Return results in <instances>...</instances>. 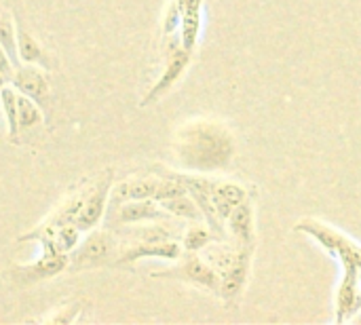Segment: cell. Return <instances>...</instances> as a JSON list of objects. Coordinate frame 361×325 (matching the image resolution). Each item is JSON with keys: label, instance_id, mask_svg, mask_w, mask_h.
<instances>
[{"label": "cell", "instance_id": "3957f363", "mask_svg": "<svg viewBox=\"0 0 361 325\" xmlns=\"http://www.w3.org/2000/svg\"><path fill=\"white\" fill-rule=\"evenodd\" d=\"M150 277L152 279L182 281V283L195 286V288H199L207 294H214V296H218V288H220V275L197 252H184L171 269L154 271V273H150Z\"/></svg>", "mask_w": 361, "mask_h": 325}, {"label": "cell", "instance_id": "603a6c76", "mask_svg": "<svg viewBox=\"0 0 361 325\" xmlns=\"http://www.w3.org/2000/svg\"><path fill=\"white\" fill-rule=\"evenodd\" d=\"M182 2L184 0H171L167 11H165V17H163V25H161V34L167 38V36H173L178 30H180V23H182Z\"/></svg>", "mask_w": 361, "mask_h": 325}, {"label": "cell", "instance_id": "ac0fdd59", "mask_svg": "<svg viewBox=\"0 0 361 325\" xmlns=\"http://www.w3.org/2000/svg\"><path fill=\"white\" fill-rule=\"evenodd\" d=\"M159 205L176 220H188V222H205L203 220V214L199 209V205L195 203V199L188 195V192H182V195H176V197H169V199H163L159 201Z\"/></svg>", "mask_w": 361, "mask_h": 325}, {"label": "cell", "instance_id": "8fae6325", "mask_svg": "<svg viewBox=\"0 0 361 325\" xmlns=\"http://www.w3.org/2000/svg\"><path fill=\"white\" fill-rule=\"evenodd\" d=\"M252 254H254V250L239 247V254H237L235 262L226 271L220 273L218 296L226 305H237L241 300L243 290H245L247 279H250V271H252Z\"/></svg>", "mask_w": 361, "mask_h": 325}, {"label": "cell", "instance_id": "277c9868", "mask_svg": "<svg viewBox=\"0 0 361 325\" xmlns=\"http://www.w3.org/2000/svg\"><path fill=\"white\" fill-rule=\"evenodd\" d=\"M294 231L309 235L313 241H317L330 256L338 258L341 262H355L361 269V245L355 241H351L349 237H345L343 233L334 231L332 226L319 222V220H300Z\"/></svg>", "mask_w": 361, "mask_h": 325}, {"label": "cell", "instance_id": "4fadbf2b", "mask_svg": "<svg viewBox=\"0 0 361 325\" xmlns=\"http://www.w3.org/2000/svg\"><path fill=\"white\" fill-rule=\"evenodd\" d=\"M163 176H140V178H129L112 186L110 199H108V209L116 207L125 201H135V199H157V192L161 188Z\"/></svg>", "mask_w": 361, "mask_h": 325}, {"label": "cell", "instance_id": "7c38bea8", "mask_svg": "<svg viewBox=\"0 0 361 325\" xmlns=\"http://www.w3.org/2000/svg\"><path fill=\"white\" fill-rule=\"evenodd\" d=\"M224 226H226V239L233 245L243 250H256V214H254L252 197H247L231 211Z\"/></svg>", "mask_w": 361, "mask_h": 325}, {"label": "cell", "instance_id": "cb8c5ba5", "mask_svg": "<svg viewBox=\"0 0 361 325\" xmlns=\"http://www.w3.org/2000/svg\"><path fill=\"white\" fill-rule=\"evenodd\" d=\"M80 307H82V302L66 305V307L57 309L55 315H49L44 321H47V324H72V321L76 319V315L80 313Z\"/></svg>", "mask_w": 361, "mask_h": 325}, {"label": "cell", "instance_id": "484cf974", "mask_svg": "<svg viewBox=\"0 0 361 325\" xmlns=\"http://www.w3.org/2000/svg\"><path fill=\"white\" fill-rule=\"evenodd\" d=\"M6 85H11V78H8L4 72H0V89H2V87H6Z\"/></svg>", "mask_w": 361, "mask_h": 325}, {"label": "cell", "instance_id": "8992f818", "mask_svg": "<svg viewBox=\"0 0 361 325\" xmlns=\"http://www.w3.org/2000/svg\"><path fill=\"white\" fill-rule=\"evenodd\" d=\"M169 214L159 205L154 199H135L125 201L116 207H110L106 211V224L108 226H133L144 222H169Z\"/></svg>", "mask_w": 361, "mask_h": 325}, {"label": "cell", "instance_id": "e0dca14e", "mask_svg": "<svg viewBox=\"0 0 361 325\" xmlns=\"http://www.w3.org/2000/svg\"><path fill=\"white\" fill-rule=\"evenodd\" d=\"M203 23V0H184L182 2V23H180V44L192 53Z\"/></svg>", "mask_w": 361, "mask_h": 325}, {"label": "cell", "instance_id": "5bb4252c", "mask_svg": "<svg viewBox=\"0 0 361 325\" xmlns=\"http://www.w3.org/2000/svg\"><path fill=\"white\" fill-rule=\"evenodd\" d=\"M68 264H70V258L66 254L42 250V254L34 262L15 266V273L25 283H38V281L53 279V277L61 275L63 271H68Z\"/></svg>", "mask_w": 361, "mask_h": 325}, {"label": "cell", "instance_id": "ba28073f", "mask_svg": "<svg viewBox=\"0 0 361 325\" xmlns=\"http://www.w3.org/2000/svg\"><path fill=\"white\" fill-rule=\"evenodd\" d=\"M184 254L182 243L178 239L165 241H142V243H125L118 250L114 266H131L140 260L154 258V260H169L176 262Z\"/></svg>", "mask_w": 361, "mask_h": 325}, {"label": "cell", "instance_id": "52a82bcc", "mask_svg": "<svg viewBox=\"0 0 361 325\" xmlns=\"http://www.w3.org/2000/svg\"><path fill=\"white\" fill-rule=\"evenodd\" d=\"M114 186V173L112 171H106L104 178L97 180V184L89 190H85V197H82V205H80V211L76 216V226L87 233L91 228H95L104 218H106V211H108V199H110V190Z\"/></svg>", "mask_w": 361, "mask_h": 325}, {"label": "cell", "instance_id": "6da1fadb", "mask_svg": "<svg viewBox=\"0 0 361 325\" xmlns=\"http://www.w3.org/2000/svg\"><path fill=\"white\" fill-rule=\"evenodd\" d=\"M171 150L186 171L212 176L233 163L235 137L220 121L195 118L176 129Z\"/></svg>", "mask_w": 361, "mask_h": 325}, {"label": "cell", "instance_id": "7a4b0ae2", "mask_svg": "<svg viewBox=\"0 0 361 325\" xmlns=\"http://www.w3.org/2000/svg\"><path fill=\"white\" fill-rule=\"evenodd\" d=\"M121 250V241L110 231H87V237L80 239V243L68 254L70 271H82V269H99L116 262Z\"/></svg>", "mask_w": 361, "mask_h": 325}, {"label": "cell", "instance_id": "7402d4cb", "mask_svg": "<svg viewBox=\"0 0 361 325\" xmlns=\"http://www.w3.org/2000/svg\"><path fill=\"white\" fill-rule=\"evenodd\" d=\"M17 93H19V91H17ZM17 112H19V127H21V129H30V127H36V125H40L42 121H47L42 108H40L34 99H30V97H25V95H21V93H19V97H17Z\"/></svg>", "mask_w": 361, "mask_h": 325}, {"label": "cell", "instance_id": "30bf717a", "mask_svg": "<svg viewBox=\"0 0 361 325\" xmlns=\"http://www.w3.org/2000/svg\"><path fill=\"white\" fill-rule=\"evenodd\" d=\"M343 264V279L336 290V324H345L353 319L361 311V281L360 266L355 262H341Z\"/></svg>", "mask_w": 361, "mask_h": 325}, {"label": "cell", "instance_id": "2e32d148", "mask_svg": "<svg viewBox=\"0 0 361 325\" xmlns=\"http://www.w3.org/2000/svg\"><path fill=\"white\" fill-rule=\"evenodd\" d=\"M209 197H212V203H214V209H216L218 218L222 222H226L231 211L250 197V190L243 184L235 182V180L214 178L212 188H209Z\"/></svg>", "mask_w": 361, "mask_h": 325}, {"label": "cell", "instance_id": "ffe728a7", "mask_svg": "<svg viewBox=\"0 0 361 325\" xmlns=\"http://www.w3.org/2000/svg\"><path fill=\"white\" fill-rule=\"evenodd\" d=\"M218 237L214 235V231L205 222H192V224H188L184 228L180 243H182V250L184 252H197V254H201Z\"/></svg>", "mask_w": 361, "mask_h": 325}, {"label": "cell", "instance_id": "d4e9b609", "mask_svg": "<svg viewBox=\"0 0 361 325\" xmlns=\"http://www.w3.org/2000/svg\"><path fill=\"white\" fill-rule=\"evenodd\" d=\"M15 63H13V59L8 57V53L4 51V47L0 44V72H4L8 78H11V82H13V76H15Z\"/></svg>", "mask_w": 361, "mask_h": 325}, {"label": "cell", "instance_id": "5b68a950", "mask_svg": "<svg viewBox=\"0 0 361 325\" xmlns=\"http://www.w3.org/2000/svg\"><path fill=\"white\" fill-rule=\"evenodd\" d=\"M171 38V36H169ZM190 59H192V53H188L182 44H180V38H171V47L167 49V61H165V68L161 72V76L154 80V85L148 89V93L142 97L140 102V108H148L150 104L159 102L163 95H167L176 85L178 80L184 76L186 68L190 66Z\"/></svg>", "mask_w": 361, "mask_h": 325}, {"label": "cell", "instance_id": "d6986e66", "mask_svg": "<svg viewBox=\"0 0 361 325\" xmlns=\"http://www.w3.org/2000/svg\"><path fill=\"white\" fill-rule=\"evenodd\" d=\"M17 89L13 85H6L0 89V108L4 112V121H6V131H8V142H17L19 140V112H17Z\"/></svg>", "mask_w": 361, "mask_h": 325}, {"label": "cell", "instance_id": "4316f807", "mask_svg": "<svg viewBox=\"0 0 361 325\" xmlns=\"http://www.w3.org/2000/svg\"><path fill=\"white\" fill-rule=\"evenodd\" d=\"M360 281H361V269H360Z\"/></svg>", "mask_w": 361, "mask_h": 325}, {"label": "cell", "instance_id": "9a60e30c", "mask_svg": "<svg viewBox=\"0 0 361 325\" xmlns=\"http://www.w3.org/2000/svg\"><path fill=\"white\" fill-rule=\"evenodd\" d=\"M13 19H15V38H17V57L21 63H32L40 66L42 70H51V59L44 47L36 40V36L25 27L23 17L17 8H13Z\"/></svg>", "mask_w": 361, "mask_h": 325}, {"label": "cell", "instance_id": "44dd1931", "mask_svg": "<svg viewBox=\"0 0 361 325\" xmlns=\"http://www.w3.org/2000/svg\"><path fill=\"white\" fill-rule=\"evenodd\" d=\"M0 44L4 47V51L8 53V57L13 59V63L19 68L21 61L17 57V38H15V19L13 13H8L2 4H0Z\"/></svg>", "mask_w": 361, "mask_h": 325}, {"label": "cell", "instance_id": "9c48e42d", "mask_svg": "<svg viewBox=\"0 0 361 325\" xmlns=\"http://www.w3.org/2000/svg\"><path fill=\"white\" fill-rule=\"evenodd\" d=\"M21 95L34 99L47 121H49V114H51V106H49V97H51V82H49V76H47V70H42L40 66H32V63H21L19 68H15V76H13V82H11Z\"/></svg>", "mask_w": 361, "mask_h": 325}]
</instances>
